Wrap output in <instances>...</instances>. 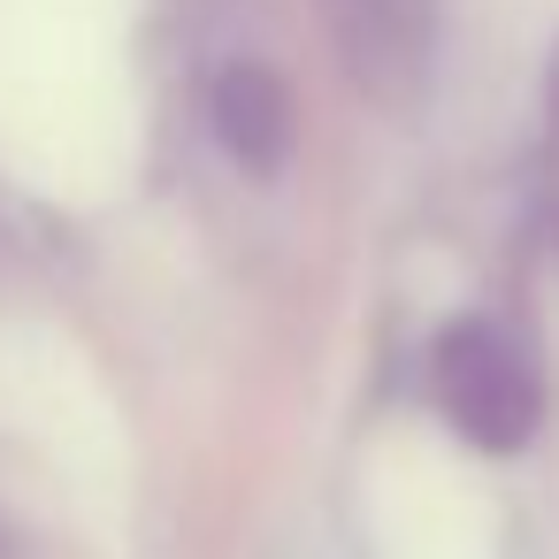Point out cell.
<instances>
[{
	"instance_id": "1",
	"label": "cell",
	"mask_w": 559,
	"mask_h": 559,
	"mask_svg": "<svg viewBox=\"0 0 559 559\" xmlns=\"http://www.w3.org/2000/svg\"><path fill=\"white\" fill-rule=\"evenodd\" d=\"M429 399L475 452H521L544 421V376L528 345L498 322H452L429 345Z\"/></svg>"
},
{
	"instance_id": "2",
	"label": "cell",
	"mask_w": 559,
	"mask_h": 559,
	"mask_svg": "<svg viewBox=\"0 0 559 559\" xmlns=\"http://www.w3.org/2000/svg\"><path fill=\"white\" fill-rule=\"evenodd\" d=\"M322 24L376 100H406L429 78V0H322Z\"/></svg>"
},
{
	"instance_id": "3",
	"label": "cell",
	"mask_w": 559,
	"mask_h": 559,
	"mask_svg": "<svg viewBox=\"0 0 559 559\" xmlns=\"http://www.w3.org/2000/svg\"><path fill=\"white\" fill-rule=\"evenodd\" d=\"M215 131H223V146L238 154V162H253V169H276V154H284V139H292V100H284V85L269 78V70H230L223 85H215Z\"/></svg>"
},
{
	"instance_id": "4",
	"label": "cell",
	"mask_w": 559,
	"mask_h": 559,
	"mask_svg": "<svg viewBox=\"0 0 559 559\" xmlns=\"http://www.w3.org/2000/svg\"><path fill=\"white\" fill-rule=\"evenodd\" d=\"M551 223H559V146H551Z\"/></svg>"
}]
</instances>
